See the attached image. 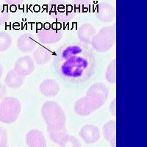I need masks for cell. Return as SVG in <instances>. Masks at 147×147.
<instances>
[{"label":"cell","instance_id":"1","mask_svg":"<svg viewBox=\"0 0 147 147\" xmlns=\"http://www.w3.org/2000/svg\"><path fill=\"white\" fill-rule=\"evenodd\" d=\"M58 50L55 65L60 77L72 82H83L91 77L95 60L88 47L80 44H71Z\"/></svg>","mask_w":147,"mask_h":147},{"label":"cell","instance_id":"2","mask_svg":"<svg viewBox=\"0 0 147 147\" xmlns=\"http://www.w3.org/2000/svg\"><path fill=\"white\" fill-rule=\"evenodd\" d=\"M41 115L47 128L62 129L65 127L66 116L59 104L53 101H47L43 105Z\"/></svg>","mask_w":147,"mask_h":147},{"label":"cell","instance_id":"3","mask_svg":"<svg viewBox=\"0 0 147 147\" xmlns=\"http://www.w3.org/2000/svg\"><path fill=\"white\" fill-rule=\"evenodd\" d=\"M115 25L104 27L92 38V48L98 52H107L115 44Z\"/></svg>","mask_w":147,"mask_h":147},{"label":"cell","instance_id":"4","mask_svg":"<svg viewBox=\"0 0 147 147\" xmlns=\"http://www.w3.org/2000/svg\"><path fill=\"white\" fill-rule=\"evenodd\" d=\"M47 9L51 18L60 23H68L75 16L73 6L63 0H51Z\"/></svg>","mask_w":147,"mask_h":147},{"label":"cell","instance_id":"5","mask_svg":"<svg viewBox=\"0 0 147 147\" xmlns=\"http://www.w3.org/2000/svg\"><path fill=\"white\" fill-rule=\"evenodd\" d=\"M22 110L20 101L13 96L4 97L0 102V122L12 124L18 119Z\"/></svg>","mask_w":147,"mask_h":147},{"label":"cell","instance_id":"6","mask_svg":"<svg viewBox=\"0 0 147 147\" xmlns=\"http://www.w3.org/2000/svg\"><path fill=\"white\" fill-rule=\"evenodd\" d=\"M108 96L109 90L106 85L102 82H96L89 88L85 96L96 110L105 104Z\"/></svg>","mask_w":147,"mask_h":147},{"label":"cell","instance_id":"7","mask_svg":"<svg viewBox=\"0 0 147 147\" xmlns=\"http://www.w3.org/2000/svg\"><path fill=\"white\" fill-rule=\"evenodd\" d=\"M62 30L52 27H44L37 32V38L40 44H52L57 43L63 38Z\"/></svg>","mask_w":147,"mask_h":147},{"label":"cell","instance_id":"8","mask_svg":"<svg viewBox=\"0 0 147 147\" xmlns=\"http://www.w3.org/2000/svg\"><path fill=\"white\" fill-rule=\"evenodd\" d=\"M35 62L30 56H22L16 60L14 64V70L23 77H27L35 71Z\"/></svg>","mask_w":147,"mask_h":147},{"label":"cell","instance_id":"9","mask_svg":"<svg viewBox=\"0 0 147 147\" xmlns=\"http://www.w3.org/2000/svg\"><path fill=\"white\" fill-rule=\"evenodd\" d=\"M96 16L103 22H111L115 16V8L107 2H101L96 8Z\"/></svg>","mask_w":147,"mask_h":147},{"label":"cell","instance_id":"10","mask_svg":"<svg viewBox=\"0 0 147 147\" xmlns=\"http://www.w3.org/2000/svg\"><path fill=\"white\" fill-rule=\"evenodd\" d=\"M79 135L87 144H92L97 142L100 138L99 128L93 124H86L81 128Z\"/></svg>","mask_w":147,"mask_h":147},{"label":"cell","instance_id":"11","mask_svg":"<svg viewBox=\"0 0 147 147\" xmlns=\"http://www.w3.org/2000/svg\"><path fill=\"white\" fill-rule=\"evenodd\" d=\"M37 46V42L32 34L26 32L18 37L17 40V47L24 53H28L35 49Z\"/></svg>","mask_w":147,"mask_h":147},{"label":"cell","instance_id":"12","mask_svg":"<svg viewBox=\"0 0 147 147\" xmlns=\"http://www.w3.org/2000/svg\"><path fill=\"white\" fill-rule=\"evenodd\" d=\"M26 143L29 147H47L45 136L38 129H32L27 132Z\"/></svg>","mask_w":147,"mask_h":147},{"label":"cell","instance_id":"13","mask_svg":"<svg viewBox=\"0 0 147 147\" xmlns=\"http://www.w3.org/2000/svg\"><path fill=\"white\" fill-rule=\"evenodd\" d=\"M39 90L40 94L45 96L54 97L58 94L60 91V85L55 80L47 79L40 84Z\"/></svg>","mask_w":147,"mask_h":147},{"label":"cell","instance_id":"14","mask_svg":"<svg viewBox=\"0 0 147 147\" xmlns=\"http://www.w3.org/2000/svg\"><path fill=\"white\" fill-rule=\"evenodd\" d=\"M96 33V30L90 24H84L77 30V37L82 43L88 45L91 43L92 38Z\"/></svg>","mask_w":147,"mask_h":147},{"label":"cell","instance_id":"15","mask_svg":"<svg viewBox=\"0 0 147 147\" xmlns=\"http://www.w3.org/2000/svg\"><path fill=\"white\" fill-rule=\"evenodd\" d=\"M34 62L38 65H44L50 61L53 56V52L51 49L44 46H40L33 52Z\"/></svg>","mask_w":147,"mask_h":147},{"label":"cell","instance_id":"16","mask_svg":"<svg viewBox=\"0 0 147 147\" xmlns=\"http://www.w3.org/2000/svg\"><path fill=\"white\" fill-rule=\"evenodd\" d=\"M95 110L94 106L92 105L85 96L79 99L74 104V111L80 116H88Z\"/></svg>","mask_w":147,"mask_h":147},{"label":"cell","instance_id":"17","mask_svg":"<svg viewBox=\"0 0 147 147\" xmlns=\"http://www.w3.org/2000/svg\"><path fill=\"white\" fill-rule=\"evenodd\" d=\"M104 138L110 143L111 147H116V121H109L102 128Z\"/></svg>","mask_w":147,"mask_h":147},{"label":"cell","instance_id":"18","mask_svg":"<svg viewBox=\"0 0 147 147\" xmlns=\"http://www.w3.org/2000/svg\"><path fill=\"white\" fill-rule=\"evenodd\" d=\"M24 80L25 77H23L13 69L7 74V76L5 77V84L10 88L16 89L23 85Z\"/></svg>","mask_w":147,"mask_h":147},{"label":"cell","instance_id":"19","mask_svg":"<svg viewBox=\"0 0 147 147\" xmlns=\"http://www.w3.org/2000/svg\"><path fill=\"white\" fill-rule=\"evenodd\" d=\"M47 131L51 140L54 143L57 144H60L62 142V140L68 135V132L65 127L62 129H53L47 128Z\"/></svg>","mask_w":147,"mask_h":147},{"label":"cell","instance_id":"20","mask_svg":"<svg viewBox=\"0 0 147 147\" xmlns=\"http://www.w3.org/2000/svg\"><path fill=\"white\" fill-rule=\"evenodd\" d=\"M105 78L110 83L115 84L116 82V60H113L109 64L105 72Z\"/></svg>","mask_w":147,"mask_h":147},{"label":"cell","instance_id":"21","mask_svg":"<svg viewBox=\"0 0 147 147\" xmlns=\"http://www.w3.org/2000/svg\"><path fill=\"white\" fill-rule=\"evenodd\" d=\"M12 44V38L7 32H0V52L7 50Z\"/></svg>","mask_w":147,"mask_h":147},{"label":"cell","instance_id":"22","mask_svg":"<svg viewBox=\"0 0 147 147\" xmlns=\"http://www.w3.org/2000/svg\"><path fill=\"white\" fill-rule=\"evenodd\" d=\"M60 147H82V144L79 139L68 134L60 144Z\"/></svg>","mask_w":147,"mask_h":147},{"label":"cell","instance_id":"23","mask_svg":"<svg viewBox=\"0 0 147 147\" xmlns=\"http://www.w3.org/2000/svg\"><path fill=\"white\" fill-rule=\"evenodd\" d=\"M0 147H7V131L2 127H0Z\"/></svg>","mask_w":147,"mask_h":147},{"label":"cell","instance_id":"24","mask_svg":"<svg viewBox=\"0 0 147 147\" xmlns=\"http://www.w3.org/2000/svg\"><path fill=\"white\" fill-rule=\"evenodd\" d=\"M9 18H10V16L7 13L0 11V27H2L6 22H7Z\"/></svg>","mask_w":147,"mask_h":147},{"label":"cell","instance_id":"25","mask_svg":"<svg viewBox=\"0 0 147 147\" xmlns=\"http://www.w3.org/2000/svg\"><path fill=\"white\" fill-rule=\"evenodd\" d=\"M109 108H110V111L112 113V115L115 116V115H116V99H115V98L111 102Z\"/></svg>","mask_w":147,"mask_h":147},{"label":"cell","instance_id":"26","mask_svg":"<svg viewBox=\"0 0 147 147\" xmlns=\"http://www.w3.org/2000/svg\"><path fill=\"white\" fill-rule=\"evenodd\" d=\"M7 94V89L6 86L2 82H0V100L2 99L4 97H5V95Z\"/></svg>","mask_w":147,"mask_h":147},{"label":"cell","instance_id":"27","mask_svg":"<svg viewBox=\"0 0 147 147\" xmlns=\"http://www.w3.org/2000/svg\"><path fill=\"white\" fill-rule=\"evenodd\" d=\"M2 1H4L6 3L9 4V5H18L23 3L24 0H2Z\"/></svg>","mask_w":147,"mask_h":147},{"label":"cell","instance_id":"28","mask_svg":"<svg viewBox=\"0 0 147 147\" xmlns=\"http://www.w3.org/2000/svg\"><path fill=\"white\" fill-rule=\"evenodd\" d=\"M3 71H4L3 65H2V63H0V79H1V77H2V74H3Z\"/></svg>","mask_w":147,"mask_h":147},{"label":"cell","instance_id":"29","mask_svg":"<svg viewBox=\"0 0 147 147\" xmlns=\"http://www.w3.org/2000/svg\"><path fill=\"white\" fill-rule=\"evenodd\" d=\"M72 1H74V0H72Z\"/></svg>","mask_w":147,"mask_h":147}]
</instances>
